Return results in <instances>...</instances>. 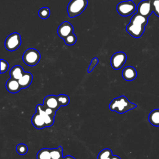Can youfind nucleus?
<instances>
[{
	"label": "nucleus",
	"mask_w": 159,
	"mask_h": 159,
	"mask_svg": "<svg viewBox=\"0 0 159 159\" xmlns=\"http://www.w3.org/2000/svg\"><path fill=\"white\" fill-rule=\"evenodd\" d=\"M147 23L148 18L137 12L130 19L126 31L133 37L139 38L143 35Z\"/></svg>",
	"instance_id": "nucleus-1"
},
{
	"label": "nucleus",
	"mask_w": 159,
	"mask_h": 159,
	"mask_svg": "<svg viewBox=\"0 0 159 159\" xmlns=\"http://www.w3.org/2000/svg\"><path fill=\"white\" fill-rule=\"evenodd\" d=\"M137 105L131 102L125 96L113 99L109 105V108L112 111H115L119 114H124L130 110L137 107Z\"/></svg>",
	"instance_id": "nucleus-2"
},
{
	"label": "nucleus",
	"mask_w": 159,
	"mask_h": 159,
	"mask_svg": "<svg viewBox=\"0 0 159 159\" xmlns=\"http://www.w3.org/2000/svg\"><path fill=\"white\" fill-rule=\"evenodd\" d=\"M88 4V0H71L67 7L68 16L73 18L80 15L84 11Z\"/></svg>",
	"instance_id": "nucleus-3"
},
{
	"label": "nucleus",
	"mask_w": 159,
	"mask_h": 159,
	"mask_svg": "<svg viewBox=\"0 0 159 159\" xmlns=\"http://www.w3.org/2000/svg\"><path fill=\"white\" fill-rule=\"evenodd\" d=\"M40 57V53L37 50L30 48L25 51L22 56V60L27 65L34 66L39 62Z\"/></svg>",
	"instance_id": "nucleus-4"
},
{
	"label": "nucleus",
	"mask_w": 159,
	"mask_h": 159,
	"mask_svg": "<svg viewBox=\"0 0 159 159\" xmlns=\"http://www.w3.org/2000/svg\"><path fill=\"white\" fill-rule=\"evenodd\" d=\"M116 9L119 15L127 17L135 12L136 10V5L132 0L124 1L119 2L117 5Z\"/></svg>",
	"instance_id": "nucleus-5"
},
{
	"label": "nucleus",
	"mask_w": 159,
	"mask_h": 159,
	"mask_svg": "<svg viewBox=\"0 0 159 159\" xmlns=\"http://www.w3.org/2000/svg\"><path fill=\"white\" fill-rule=\"evenodd\" d=\"M21 45L20 35L17 32H14L10 34L5 40V48L10 52L16 50Z\"/></svg>",
	"instance_id": "nucleus-6"
},
{
	"label": "nucleus",
	"mask_w": 159,
	"mask_h": 159,
	"mask_svg": "<svg viewBox=\"0 0 159 159\" xmlns=\"http://www.w3.org/2000/svg\"><path fill=\"white\" fill-rule=\"evenodd\" d=\"M127 60V55L123 52H118L113 54L111 59V65L113 69L119 70L125 64Z\"/></svg>",
	"instance_id": "nucleus-7"
},
{
	"label": "nucleus",
	"mask_w": 159,
	"mask_h": 159,
	"mask_svg": "<svg viewBox=\"0 0 159 159\" xmlns=\"http://www.w3.org/2000/svg\"><path fill=\"white\" fill-rule=\"evenodd\" d=\"M137 12L148 18L153 12L151 0H142L140 1L137 6Z\"/></svg>",
	"instance_id": "nucleus-8"
},
{
	"label": "nucleus",
	"mask_w": 159,
	"mask_h": 159,
	"mask_svg": "<svg viewBox=\"0 0 159 159\" xmlns=\"http://www.w3.org/2000/svg\"><path fill=\"white\" fill-rule=\"evenodd\" d=\"M57 33L60 38L64 39L68 35L73 33V27L69 22L64 21L58 26Z\"/></svg>",
	"instance_id": "nucleus-9"
},
{
	"label": "nucleus",
	"mask_w": 159,
	"mask_h": 159,
	"mask_svg": "<svg viewBox=\"0 0 159 159\" xmlns=\"http://www.w3.org/2000/svg\"><path fill=\"white\" fill-rule=\"evenodd\" d=\"M43 105L54 110L55 111H57L61 107L58 101L57 96L53 94L48 95L45 97L43 101Z\"/></svg>",
	"instance_id": "nucleus-10"
},
{
	"label": "nucleus",
	"mask_w": 159,
	"mask_h": 159,
	"mask_svg": "<svg viewBox=\"0 0 159 159\" xmlns=\"http://www.w3.org/2000/svg\"><path fill=\"white\" fill-rule=\"evenodd\" d=\"M122 78L128 81L134 80L137 76V73L135 68L132 66L125 67L122 72Z\"/></svg>",
	"instance_id": "nucleus-11"
},
{
	"label": "nucleus",
	"mask_w": 159,
	"mask_h": 159,
	"mask_svg": "<svg viewBox=\"0 0 159 159\" xmlns=\"http://www.w3.org/2000/svg\"><path fill=\"white\" fill-rule=\"evenodd\" d=\"M6 88L7 90L11 93H17L22 88L18 80L10 78L6 83Z\"/></svg>",
	"instance_id": "nucleus-12"
},
{
	"label": "nucleus",
	"mask_w": 159,
	"mask_h": 159,
	"mask_svg": "<svg viewBox=\"0 0 159 159\" xmlns=\"http://www.w3.org/2000/svg\"><path fill=\"white\" fill-rule=\"evenodd\" d=\"M36 112H38L41 115V116L43 117V119L45 122V124H46V127H51L53 124L55 117L52 116L51 115H49L48 114H47L45 111H43L40 108V107L39 106V104H37L36 106Z\"/></svg>",
	"instance_id": "nucleus-13"
},
{
	"label": "nucleus",
	"mask_w": 159,
	"mask_h": 159,
	"mask_svg": "<svg viewBox=\"0 0 159 159\" xmlns=\"http://www.w3.org/2000/svg\"><path fill=\"white\" fill-rule=\"evenodd\" d=\"M32 124L37 129H42L46 127L45 122L41 115L36 112L32 117Z\"/></svg>",
	"instance_id": "nucleus-14"
},
{
	"label": "nucleus",
	"mask_w": 159,
	"mask_h": 159,
	"mask_svg": "<svg viewBox=\"0 0 159 159\" xmlns=\"http://www.w3.org/2000/svg\"><path fill=\"white\" fill-rule=\"evenodd\" d=\"M33 76L30 72H25L23 76L18 80L22 88H28L32 83Z\"/></svg>",
	"instance_id": "nucleus-15"
},
{
	"label": "nucleus",
	"mask_w": 159,
	"mask_h": 159,
	"mask_svg": "<svg viewBox=\"0 0 159 159\" xmlns=\"http://www.w3.org/2000/svg\"><path fill=\"white\" fill-rule=\"evenodd\" d=\"M24 73L25 72L21 66L15 65L10 70L9 75L11 78L19 80L23 76Z\"/></svg>",
	"instance_id": "nucleus-16"
},
{
	"label": "nucleus",
	"mask_w": 159,
	"mask_h": 159,
	"mask_svg": "<svg viewBox=\"0 0 159 159\" xmlns=\"http://www.w3.org/2000/svg\"><path fill=\"white\" fill-rule=\"evenodd\" d=\"M148 121L154 126H159V109H153L150 112L148 115Z\"/></svg>",
	"instance_id": "nucleus-17"
},
{
	"label": "nucleus",
	"mask_w": 159,
	"mask_h": 159,
	"mask_svg": "<svg viewBox=\"0 0 159 159\" xmlns=\"http://www.w3.org/2000/svg\"><path fill=\"white\" fill-rule=\"evenodd\" d=\"M50 155L52 159H63V148L61 146L58 148L50 149Z\"/></svg>",
	"instance_id": "nucleus-18"
},
{
	"label": "nucleus",
	"mask_w": 159,
	"mask_h": 159,
	"mask_svg": "<svg viewBox=\"0 0 159 159\" xmlns=\"http://www.w3.org/2000/svg\"><path fill=\"white\" fill-rule=\"evenodd\" d=\"M37 159H52L50 149L43 148L40 150L37 154Z\"/></svg>",
	"instance_id": "nucleus-19"
},
{
	"label": "nucleus",
	"mask_w": 159,
	"mask_h": 159,
	"mask_svg": "<svg viewBox=\"0 0 159 159\" xmlns=\"http://www.w3.org/2000/svg\"><path fill=\"white\" fill-rule=\"evenodd\" d=\"M112 156V150L109 148H104L98 153V159H110Z\"/></svg>",
	"instance_id": "nucleus-20"
},
{
	"label": "nucleus",
	"mask_w": 159,
	"mask_h": 159,
	"mask_svg": "<svg viewBox=\"0 0 159 159\" xmlns=\"http://www.w3.org/2000/svg\"><path fill=\"white\" fill-rule=\"evenodd\" d=\"M57 99L61 106H66L70 102V98L66 94H59L57 96Z\"/></svg>",
	"instance_id": "nucleus-21"
},
{
	"label": "nucleus",
	"mask_w": 159,
	"mask_h": 159,
	"mask_svg": "<svg viewBox=\"0 0 159 159\" xmlns=\"http://www.w3.org/2000/svg\"><path fill=\"white\" fill-rule=\"evenodd\" d=\"M39 16L42 19H47L50 15V10L47 7H43L40 9L38 12Z\"/></svg>",
	"instance_id": "nucleus-22"
},
{
	"label": "nucleus",
	"mask_w": 159,
	"mask_h": 159,
	"mask_svg": "<svg viewBox=\"0 0 159 159\" xmlns=\"http://www.w3.org/2000/svg\"><path fill=\"white\" fill-rule=\"evenodd\" d=\"M76 40H77L76 36L73 33L68 35L66 38H65L63 39L64 42L67 45H74L76 42Z\"/></svg>",
	"instance_id": "nucleus-23"
},
{
	"label": "nucleus",
	"mask_w": 159,
	"mask_h": 159,
	"mask_svg": "<svg viewBox=\"0 0 159 159\" xmlns=\"http://www.w3.org/2000/svg\"><path fill=\"white\" fill-rule=\"evenodd\" d=\"M16 151L18 154L20 155H24L26 154L28 152V147L27 145L24 143H19L16 146Z\"/></svg>",
	"instance_id": "nucleus-24"
},
{
	"label": "nucleus",
	"mask_w": 159,
	"mask_h": 159,
	"mask_svg": "<svg viewBox=\"0 0 159 159\" xmlns=\"http://www.w3.org/2000/svg\"><path fill=\"white\" fill-rule=\"evenodd\" d=\"M153 12L159 17V0H151Z\"/></svg>",
	"instance_id": "nucleus-25"
},
{
	"label": "nucleus",
	"mask_w": 159,
	"mask_h": 159,
	"mask_svg": "<svg viewBox=\"0 0 159 159\" xmlns=\"http://www.w3.org/2000/svg\"><path fill=\"white\" fill-rule=\"evenodd\" d=\"M98 62H99V60L98 58H96V57L93 58L90 63V65H89V67L88 69V72L91 73L93 71V70L94 68V67L98 65Z\"/></svg>",
	"instance_id": "nucleus-26"
},
{
	"label": "nucleus",
	"mask_w": 159,
	"mask_h": 159,
	"mask_svg": "<svg viewBox=\"0 0 159 159\" xmlns=\"http://www.w3.org/2000/svg\"><path fill=\"white\" fill-rule=\"evenodd\" d=\"M9 68L8 63L3 59H1V73H4L7 71Z\"/></svg>",
	"instance_id": "nucleus-27"
},
{
	"label": "nucleus",
	"mask_w": 159,
	"mask_h": 159,
	"mask_svg": "<svg viewBox=\"0 0 159 159\" xmlns=\"http://www.w3.org/2000/svg\"><path fill=\"white\" fill-rule=\"evenodd\" d=\"M63 159H76V158H75L73 157H72L71 155H66V156L64 157L63 158Z\"/></svg>",
	"instance_id": "nucleus-28"
},
{
	"label": "nucleus",
	"mask_w": 159,
	"mask_h": 159,
	"mask_svg": "<svg viewBox=\"0 0 159 159\" xmlns=\"http://www.w3.org/2000/svg\"><path fill=\"white\" fill-rule=\"evenodd\" d=\"M110 159H120V158L117 155H112V156L111 157V158Z\"/></svg>",
	"instance_id": "nucleus-29"
}]
</instances>
